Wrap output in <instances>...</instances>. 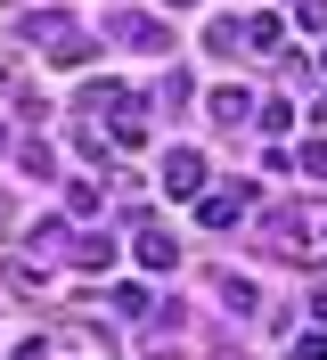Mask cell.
Segmentation results:
<instances>
[{"instance_id": "cell-1", "label": "cell", "mask_w": 327, "mask_h": 360, "mask_svg": "<svg viewBox=\"0 0 327 360\" xmlns=\"http://www.w3.org/2000/svg\"><path fill=\"white\" fill-rule=\"evenodd\" d=\"M196 180H205V156H196V148H172V156H164V188H172V197H196Z\"/></svg>"}, {"instance_id": "cell-2", "label": "cell", "mask_w": 327, "mask_h": 360, "mask_svg": "<svg viewBox=\"0 0 327 360\" xmlns=\"http://www.w3.org/2000/svg\"><path fill=\"white\" fill-rule=\"evenodd\" d=\"M139 262H148V270H172V262H180L172 229H139Z\"/></svg>"}, {"instance_id": "cell-3", "label": "cell", "mask_w": 327, "mask_h": 360, "mask_svg": "<svg viewBox=\"0 0 327 360\" xmlns=\"http://www.w3.org/2000/svg\"><path fill=\"white\" fill-rule=\"evenodd\" d=\"M238 213H245V197L229 188V197H205V213H196V221H205V229H238Z\"/></svg>"}, {"instance_id": "cell-4", "label": "cell", "mask_w": 327, "mask_h": 360, "mask_svg": "<svg viewBox=\"0 0 327 360\" xmlns=\"http://www.w3.org/2000/svg\"><path fill=\"white\" fill-rule=\"evenodd\" d=\"M65 254H74L82 270H107V262H115V246H107V238H65Z\"/></svg>"}, {"instance_id": "cell-5", "label": "cell", "mask_w": 327, "mask_h": 360, "mask_svg": "<svg viewBox=\"0 0 327 360\" xmlns=\"http://www.w3.org/2000/svg\"><path fill=\"white\" fill-rule=\"evenodd\" d=\"M245 115H254L245 90H213V123H245Z\"/></svg>"}, {"instance_id": "cell-6", "label": "cell", "mask_w": 327, "mask_h": 360, "mask_svg": "<svg viewBox=\"0 0 327 360\" xmlns=\"http://www.w3.org/2000/svg\"><path fill=\"white\" fill-rule=\"evenodd\" d=\"M278 33H286V25H278V17H270V8H262V17H254V25H245L238 41H254V49H278Z\"/></svg>"}, {"instance_id": "cell-7", "label": "cell", "mask_w": 327, "mask_h": 360, "mask_svg": "<svg viewBox=\"0 0 327 360\" xmlns=\"http://www.w3.org/2000/svg\"><path fill=\"white\" fill-rule=\"evenodd\" d=\"M172 8H188V0H172Z\"/></svg>"}, {"instance_id": "cell-8", "label": "cell", "mask_w": 327, "mask_h": 360, "mask_svg": "<svg viewBox=\"0 0 327 360\" xmlns=\"http://www.w3.org/2000/svg\"><path fill=\"white\" fill-rule=\"evenodd\" d=\"M319 66H327V49H319Z\"/></svg>"}]
</instances>
